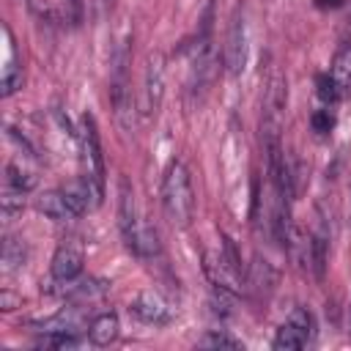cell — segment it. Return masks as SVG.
Masks as SVG:
<instances>
[{
	"label": "cell",
	"mask_w": 351,
	"mask_h": 351,
	"mask_svg": "<svg viewBox=\"0 0 351 351\" xmlns=\"http://www.w3.org/2000/svg\"><path fill=\"white\" fill-rule=\"evenodd\" d=\"M80 165H82L80 176L90 186L104 192V159H101V145H99L93 115H82V123H80Z\"/></svg>",
	"instance_id": "3957f363"
},
{
	"label": "cell",
	"mask_w": 351,
	"mask_h": 351,
	"mask_svg": "<svg viewBox=\"0 0 351 351\" xmlns=\"http://www.w3.org/2000/svg\"><path fill=\"white\" fill-rule=\"evenodd\" d=\"M329 77H332V82L337 85L340 93H346L351 88V44H343L335 52L332 66H329Z\"/></svg>",
	"instance_id": "4fadbf2b"
},
{
	"label": "cell",
	"mask_w": 351,
	"mask_h": 351,
	"mask_svg": "<svg viewBox=\"0 0 351 351\" xmlns=\"http://www.w3.org/2000/svg\"><path fill=\"white\" fill-rule=\"evenodd\" d=\"M332 123H335V118L329 115V110H321V112L313 115V126H315V132H329Z\"/></svg>",
	"instance_id": "7402d4cb"
},
{
	"label": "cell",
	"mask_w": 351,
	"mask_h": 351,
	"mask_svg": "<svg viewBox=\"0 0 351 351\" xmlns=\"http://www.w3.org/2000/svg\"><path fill=\"white\" fill-rule=\"evenodd\" d=\"M310 335H313V318H310V313L307 310H293L291 318L277 329L271 346L274 348H285V351L304 348L307 340H310Z\"/></svg>",
	"instance_id": "ba28073f"
},
{
	"label": "cell",
	"mask_w": 351,
	"mask_h": 351,
	"mask_svg": "<svg viewBox=\"0 0 351 351\" xmlns=\"http://www.w3.org/2000/svg\"><path fill=\"white\" fill-rule=\"evenodd\" d=\"M140 321H145V324H165L167 318H170V310H167V304L162 302V296L159 293H154V291H143L134 302H132V307H129Z\"/></svg>",
	"instance_id": "30bf717a"
},
{
	"label": "cell",
	"mask_w": 351,
	"mask_h": 351,
	"mask_svg": "<svg viewBox=\"0 0 351 351\" xmlns=\"http://www.w3.org/2000/svg\"><path fill=\"white\" fill-rule=\"evenodd\" d=\"M197 346H203V348H241V343L233 340V337L225 335V332H208V335H203V337L197 340Z\"/></svg>",
	"instance_id": "d6986e66"
},
{
	"label": "cell",
	"mask_w": 351,
	"mask_h": 351,
	"mask_svg": "<svg viewBox=\"0 0 351 351\" xmlns=\"http://www.w3.org/2000/svg\"><path fill=\"white\" fill-rule=\"evenodd\" d=\"M162 208L173 228H189L195 214V189L184 162H173L162 178Z\"/></svg>",
	"instance_id": "6da1fadb"
},
{
	"label": "cell",
	"mask_w": 351,
	"mask_h": 351,
	"mask_svg": "<svg viewBox=\"0 0 351 351\" xmlns=\"http://www.w3.org/2000/svg\"><path fill=\"white\" fill-rule=\"evenodd\" d=\"M63 8H66V19L71 25H80L82 22V0H63Z\"/></svg>",
	"instance_id": "44dd1931"
},
{
	"label": "cell",
	"mask_w": 351,
	"mask_h": 351,
	"mask_svg": "<svg viewBox=\"0 0 351 351\" xmlns=\"http://www.w3.org/2000/svg\"><path fill=\"white\" fill-rule=\"evenodd\" d=\"M118 228L123 236V244L129 252H134L143 261H151L154 255H159V239L156 230L148 228L140 217H137V203L134 195L129 189V184H121V200H118Z\"/></svg>",
	"instance_id": "7a4b0ae2"
},
{
	"label": "cell",
	"mask_w": 351,
	"mask_h": 351,
	"mask_svg": "<svg viewBox=\"0 0 351 351\" xmlns=\"http://www.w3.org/2000/svg\"><path fill=\"white\" fill-rule=\"evenodd\" d=\"M22 266H25V244L19 239H11L8 236L3 241V271L11 274V271H16Z\"/></svg>",
	"instance_id": "9a60e30c"
},
{
	"label": "cell",
	"mask_w": 351,
	"mask_h": 351,
	"mask_svg": "<svg viewBox=\"0 0 351 351\" xmlns=\"http://www.w3.org/2000/svg\"><path fill=\"white\" fill-rule=\"evenodd\" d=\"M318 96H321L326 104H335L343 93H340V90H337V85L332 82V77H329V74H324V77H318Z\"/></svg>",
	"instance_id": "ffe728a7"
},
{
	"label": "cell",
	"mask_w": 351,
	"mask_h": 351,
	"mask_svg": "<svg viewBox=\"0 0 351 351\" xmlns=\"http://www.w3.org/2000/svg\"><path fill=\"white\" fill-rule=\"evenodd\" d=\"M25 195H27V192H19V189H14V186H5V184H3L0 206H3V217H5V219H11L16 211H22V206H25Z\"/></svg>",
	"instance_id": "ac0fdd59"
},
{
	"label": "cell",
	"mask_w": 351,
	"mask_h": 351,
	"mask_svg": "<svg viewBox=\"0 0 351 351\" xmlns=\"http://www.w3.org/2000/svg\"><path fill=\"white\" fill-rule=\"evenodd\" d=\"M112 3H115V0H96V5H99V14L110 11V8H112Z\"/></svg>",
	"instance_id": "603a6c76"
},
{
	"label": "cell",
	"mask_w": 351,
	"mask_h": 351,
	"mask_svg": "<svg viewBox=\"0 0 351 351\" xmlns=\"http://www.w3.org/2000/svg\"><path fill=\"white\" fill-rule=\"evenodd\" d=\"M38 211L55 222H69V219H77V211L71 208L69 197L63 189H52V192H44L38 197Z\"/></svg>",
	"instance_id": "8fae6325"
},
{
	"label": "cell",
	"mask_w": 351,
	"mask_h": 351,
	"mask_svg": "<svg viewBox=\"0 0 351 351\" xmlns=\"http://www.w3.org/2000/svg\"><path fill=\"white\" fill-rule=\"evenodd\" d=\"M19 3H22V0H19Z\"/></svg>",
	"instance_id": "d4e9b609"
},
{
	"label": "cell",
	"mask_w": 351,
	"mask_h": 351,
	"mask_svg": "<svg viewBox=\"0 0 351 351\" xmlns=\"http://www.w3.org/2000/svg\"><path fill=\"white\" fill-rule=\"evenodd\" d=\"M126 66H129V41H121L112 52V77H110V99L115 107V115L129 126L126 112L132 107V90H129V77H126Z\"/></svg>",
	"instance_id": "5b68a950"
},
{
	"label": "cell",
	"mask_w": 351,
	"mask_h": 351,
	"mask_svg": "<svg viewBox=\"0 0 351 351\" xmlns=\"http://www.w3.org/2000/svg\"><path fill=\"white\" fill-rule=\"evenodd\" d=\"M348 329H351V307H348Z\"/></svg>",
	"instance_id": "cb8c5ba5"
},
{
	"label": "cell",
	"mask_w": 351,
	"mask_h": 351,
	"mask_svg": "<svg viewBox=\"0 0 351 351\" xmlns=\"http://www.w3.org/2000/svg\"><path fill=\"white\" fill-rule=\"evenodd\" d=\"M82 266H85L82 244L77 239H66V241L58 244V250L52 255V263H49V271H52V280L69 285L82 274Z\"/></svg>",
	"instance_id": "8992f818"
},
{
	"label": "cell",
	"mask_w": 351,
	"mask_h": 351,
	"mask_svg": "<svg viewBox=\"0 0 351 351\" xmlns=\"http://www.w3.org/2000/svg\"><path fill=\"white\" fill-rule=\"evenodd\" d=\"M244 63H247V30H244V19L236 14L228 33V44H225V66L230 74H239Z\"/></svg>",
	"instance_id": "9c48e42d"
},
{
	"label": "cell",
	"mask_w": 351,
	"mask_h": 351,
	"mask_svg": "<svg viewBox=\"0 0 351 351\" xmlns=\"http://www.w3.org/2000/svg\"><path fill=\"white\" fill-rule=\"evenodd\" d=\"M165 96V55L151 52L145 60V74H143V115H154L162 104Z\"/></svg>",
	"instance_id": "52a82bcc"
},
{
	"label": "cell",
	"mask_w": 351,
	"mask_h": 351,
	"mask_svg": "<svg viewBox=\"0 0 351 351\" xmlns=\"http://www.w3.org/2000/svg\"><path fill=\"white\" fill-rule=\"evenodd\" d=\"M214 71H217V55H214L211 36H208V27H206L203 38L195 47V58H192V69H189V93L195 96L192 101L203 99V93L208 90V85L214 80Z\"/></svg>",
	"instance_id": "277c9868"
},
{
	"label": "cell",
	"mask_w": 351,
	"mask_h": 351,
	"mask_svg": "<svg viewBox=\"0 0 351 351\" xmlns=\"http://www.w3.org/2000/svg\"><path fill=\"white\" fill-rule=\"evenodd\" d=\"M3 184H5V186H14V189H19V192H30L33 184H36V178L11 162V165H5V181H3Z\"/></svg>",
	"instance_id": "e0dca14e"
},
{
	"label": "cell",
	"mask_w": 351,
	"mask_h": 351,
	"mask_svg": "<svg viewBox=\"0 0 351 351\" xmlns=\"http://www.w3.org/2000/svg\"><path fill=\"white\" fill-rule=\"evenodd\" d=\"M88 337L93 346H110L118 337V315L115 313H101L90 321L88 326Z\"/></svg>",
	"instance_id": "7c38bea8"
},
{
	"label": "cell",
	"mask_w": 351,
	"mask_h": 351,
	"mask_svg": "<svg viewBox=\"0 0 351 351\" xmlns=\"http://www.w3.org/2000/svg\"><path fill=\"white\" fill-rule=\"evenodd\" d=\"M0 88H3V96H11L14 90L22 88V69L14 63V55L11 52H8V60L3 66V82H0Z\"/></svg>",
	"instance_id": "2e32d148"
},
{
	"label": "cell",
	"mask_w": 351,
	"mask_h": 351,
	"mask_svg": "<svg viewBox=\"0 0 351 351\" xmlns=\"http://www.w3.org/2000/svg\"><path fill=\"white\" fill-rule=\"evenodd\" d=\"M77 326H80V315L74 313V310H60L58 315H52V318H47V321H41L38 324V329L41 332H69V335H74L77 332Z\"/></svg>",
	"instance_id": "5bb4252c"
}]
</instances>
